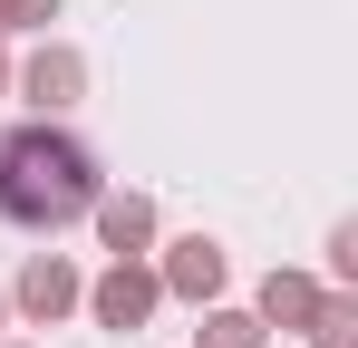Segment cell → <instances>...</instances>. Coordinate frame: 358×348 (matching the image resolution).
Instances as JSON below:
<instances>
[{
	"label": "cell",
	"instance_id": "obj_2",
	"mask_svg": "<svg viewBox=\"0 0 358 348\" xmlns=\"http://www.w3.org/2000/svg\"><path fill=\"white\" fill-rule=\"evenodd\" d=\"M145 300H155V281H145V271H117V281L97 290V319H107V329H136Z\"/></svg>",
	"mask_w": 358,
	"mask_h": 348
},
{
	"label": "cell",
	"instance_id": "obj_1",
	"mask_svg": "<svg viewBox=\"0 0 358 348\" xmlns=\"http://www.w3.org/2000/svg\"><path fill=\"white\" fill-rule=\"evenodd\" d=\"M0 213L29 232L97 213V155L78 136H59V126H10L0 136Z\"/></svg>",
	"mask_w": 358,
	"mask_h": 348
},
{
	"label": "cell",
	"instance_id": "obj_8",
	"mask_svg": "<svg viewBox=\"0 0 358 348\" xmlns=\"http://www.w3.org/2000/svg\"><path fill=\"white\" fill-rule=\"evenodd\" d=\"M203 339H213V348H252V319H213Z\"/></svg>",
	"mask_w": 358,
	"mask_h": 348
},
{
	"label": "cell",
	"instance_id": "obj_4",
	"mask_svg": "<svg viewBox=\"0 0 358 348\" xmlns=\"http://www.w3.org/2000/svg\"><path fill=\"white\" fill-rule=\"evenodd\" d=\"M223 281V252H213V242H184L175 252V290H213Z\"/></svg>",
	"mask_w": 358,
	"mask_h": 348
},
{
	"label": "cell",
	"instance_id": "obj_6",
	"mask_svg": "<svg viewBox=\"0 0 358 348\" xmlns=\"http://www.w3.org/2000/svg\"><path fill=\"white\" fill-rule=\"evenodd\" d=\"M68 87H78V68H68V58H39V68H29V97H49V107H59Z\"/></svg>",
	"mask_w": 358,
	"mask_h": 348
},
{
	"label": "cell",
	"instance_id": "obj_3",
	"mask_svg": "<svg viewBox=\"0 0 358 348\" xmlns=\"http://www.w3.org/2000/svg\"><path fill=\"white\" fill-rule=\"evenodd\" d=\"M20 300H29V319H59L68 300H78V281H68V261H39V271L20 281Z\"/></svg>",
	"mask_w": 358,
	"mask_h": 348
},
{
	"label": "cell",
	"instance_id": "obj_7",
	"mask_svg": "<svg viewBox=\"0 0 358 348\" xmlns=\"http://www.w3.org/2000/svg\"><path fill=\"white\" fill-rule=\"evenodd\" d=\"M262 310H271V319H300V310H310V281H271V290H262Z\"/></svg>",
	"mask_w": 358,
	"mask_h": 348
},
{
	"label": "cell",
	"instance_id": "obj_5",
	"mask_svg": "<svg viewBox=\"0 0 358 348\" xmlns=\"http://www.w3.org/2000/svg\"><path fill=\"white\" fill-rule=\"evenodd\" d=\"M97 223H107L117 252H136V242H145V203H136V194H126V203H97Z\"/></svg>",
	"mask_w": 358,
	"mask_h": 348
}]
</instances>
